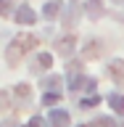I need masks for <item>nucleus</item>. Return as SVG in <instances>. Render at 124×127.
Masks as SVG:
<instances>
[{
    "label": "nucleus",
    "mask_w": 124,
    "mask_h": 127,
    "mask_svg": "<svg viewBox=\"0 0 124 127\" xmlns=\"http://www.w3.org/2000/svg\"><path fill=\"white\" fill-rule=\"evenodd\" d=\"M34 45H37V37H34V34H19V37H16L13 42L5 48V58L13 64L19 56H24L29 48H34Z\"/></svg>",
    "instance_id": "obj_1"
},
{
    "label": "nucleus",
    "mask_w": 124,
    "mask_h": 127,
    "mask_svg": "<svg viewBox=\"0 0 124 127\" xmlns=\"http://www.w3.org/2000/svg\"><path fill=\"white\" fill-rule=\"evenodd\" d=\"M69 90H95V79L85 74H71L69 77Z\"/></svg>",
    "instance_id": "obj_2"
},
{
    "label": "nucleus",
    "mask_w": 124,
    "mask_h": 127,
    "mask_svg": "<svg viewBox=\"0 0 124 127\" xmlns=\"http://www.w3.org/2000/svg\"><path fill=\"white\" fill-rule=\"evenodd\" d=\"M106 71H108V77L114 79L116 85H124V61H122V58H114V61H108Z\"/></svg>",
    "instance_id": "obj_3"
},
{
    "label": "nucleus",
    "mask_w": 124,
    "mask_h": 127,
    "mask_svg": "<svg viewBox=\"0 0 124 127\" xmlns=\"http://www.w3.org/2000/svg\"><path fill=\"white\" fill-rule=\"evenodd\" d=\"M16 21H19V24H24V27H29V24H34V21H37V13H34V11H32L26 3H24V5H19V8H16Z\"/></svg>",
    "instance_id": "obj_4"
},
{
    "label": "nucleus",
    "mask_w": 124,
    "mask_h": 127,
    "mask_svg": "<svg viewBox=\"0 0 124 127\" xmlns=\"http://www.w3.org/2000/svg\"><path fill=\"white\" fill-rule=\"evenodd\" d=\"M85 16L93 19V21H98L103 16V0H87L85 3Z\"/></svg>",
    "instance_id": "obj_5"
},
{
    "label": "nucleus",
    "mask_w": 124,
    "mask_h": 127,
    "mask_svg": "<svg viewBox=\"0 0 124 127\" xmlns=\"http://www.w3.org/2000/svg\"><path fill=\"white\" fill-rule=\"evenodd\" d=\"M61 8H63V0H50V3H45V5H42V19L53 21L55 16L61 13Z\"/></svg>",
    "instance_id": "obj_6"
},
{
    "label": "nucleus",
    "mask_w": 124,
    "mask_h": 127,
    "mask_svg": "<svg viewBox=\"0 0 124 127\" xmlns=\"http://www.w3.org/2000/svg\"><path fill=\"white\" fill-rule=\"evenodd\" d=\"M50 122H53V127H69V111H63V109H53L50 111Z\"/></svg>",
    "instance_id": "obj_7"
},
{
    "label": "nucleus",
    "mask_w": 124,
    "mask_h": 127,
    "mask_svg": "<svg viewBox=\"0 0 124 127\" xmlns=\"http://www.w3.org/2000/svg\"><path fill=\"white\" fill-rule=\"evenodd\" d=\"M55 50H58L61 56H71V50H74V37H71V34L61 37L58 42H55Z\"/></svg>",
    "instance_id": "obj_8"
},
{
    "label": "nucleus",
    "mask_w": 124,
    "mask_h": 127,
    "mask_svg": "<svg viewBox=\"0 0 124 127\" xmlns=\"http://www.w3.org/2000/svg\"><path fill=\"white\" fill-rule=\"evenodd\" d=\"M61 82H63V77H45L42 79V87H45L48 93H61Z\"/></svg>",
    "instance_id": "obj_9"
},
{
    "label": "nucleus",
    "mask_w": 124,
    "mask_h": 127,
    "mask_svg": "<svg viewBox=\"0 0 124 127\" xmlns=\"http://www.w3.org/2000/svg\"><path fill=\"white\" fill-rule=\"evenodd\" d=\"M106 101H108V106L116 111V114H124V95L122 93H111Z\"/></svg>",
    "instance_id": "obj_10"
},
{
    "label": "nucleus",
    "mask_w": 124,
    "mask_h": 127,
    "mask_svg": "<svg viewBox=\"0 0 124 127\" xmlns=\"http://www.w3.org/2000/svg\"><path fill=\"white\" fill-rule=\"evenodd\" d=\"M103 45H106V42H100V40H90V45H85V50H82L85 58H95V56L103 50Z\"/></svg>",
    "instance_id": "obj_11"
},
{
    "label": "nucleus",
    "mask_w": 124,
    "mask_h": 127,
    "mask_svg": "<svg viewBox=\"0 0 124 127\" xmlns=\"http://www.w3.org/2000/svg\"><path fill=\"white\" fill-rule=\"evenodd\" d=\"M50 64H53V56H50V53H37V58H34V66H32V69H34V71L50 69Z\"/></svg>",
    "instance_id": "obj_12"
},
{
    "label": "nucleus",
    "mask_w": 124,
    "mask_h": 127,
    "mask_svg": "<svg viewBox=\"0 0 124 127\" xmlns=\"http://www.w3.org/2000/svg\"><path fill=\"white\" fill-rule=\"evenodd\" d=\"M13 93H16V98H19V101H24V103H26V101L32 98L29 85H24V82H21V85H16V90H13Z\"/></svg>",
    "instance_id": "obj_13"
},
{
    "label": "nucleus",
    "mask_w": 124,
    "mask_h": 127,
    "mask_svg": "<svg viewBox=\"0 0 124 127\" xmlns=\"http://www.w3.org/2000/svg\"><path fill=\"white\" fill-rule=\"evenodd\" d=\"M93 127H119V125H116V119H111V117H98L93 122Z\"/></svg>",
    "instance_id": "obj_14"
},
{
    "label": "nucleus",
    "mask_w": 124,
    "mask_h": 127,
    "mask_svg": "<svg viewBox=\"0 0 124 127\" xmlns=\"http://www.w3.org/2000/svg\"><path fill=\"white\" fill-rule=\"evenodd\" d=\"M77 13H79V8H77V5H69V8H66V24H74Z\"/></svg>",
    "instance_id": "obj_15"
},
{
    "label": "nucleus",
    "mask_w": 124,
    "mask_h": 127,
    "mask_svg": "<svg viewBox=\"0 0 124 127\" xmlns=\"http://www.w3.org/2000/svg\"><path fill=\"white\" fill-rule=\"evenodd\" d=\"M95 103H98V95H90V98H82V101H79V106H82V109H93Z\"/></svg>",
    "instance_id": "obj_16"
},
{
    "label": "nucleus",
    "mask_w": 124,
    "mask_h": 127,
    "mask_svg": "<svg viewBox=\"0 0 124 127\" xmlns=\"http://www.w3.org/2000/svg\"><path fill=\"white\" fill-rule=\"evenodd\" d=\"M58 101V95L55 93H48V95H42V103H45V106H50V103H55Z\"/></svg>",
    "instance_id": "obj_17"
},
{
    "label": "nucleus",
    "mask_w": 124,
    "mask_h": 127,
    "mask_svg": "<svg viewBox=\"0 0 124 127\" xmlns=\"http://www.w3.org/2000/svg\"><path fill=\"white\" fill-rule=\"evenodd\" d=\"M29 127H42V119H40V117H34V119L29 122Z\"/></svg>",
    "instance_id": "obj_18"
},
{
    "label": "nucleus",
    "mask_w": 124,
    "mask_h": 127,
    "mask_svg": "<svg viewBox=\"0 0 124 127\" xmlns=\"http://www.w3.org/2000/svg\"><path fill=\"white\" fill-rule=\"evenodd\" d=\"M3 13H11V0H3Z\"/></svg>",
    "instance_id": "obj_19"
},
{
    "label": "nucleus",
    "mask_w": 124,
    "mask_h": 127,
    "mask_svg": "<svg viewBox=\"0 0 124 127\" xmlns=\"http://www.w3.org/2000/svg\"><path fill=\"white\" fill-rule=\"evenodd\" d=\"M82 127H85V125H82Z\"/></svg>",
    "instance_id": "obj_20"
},
{
    "label": "nucleus",
    "mask_w": 124,
    "mask_h": 127,
    "mask_svg": "<svg viewBox=\"0 0 124 127\" xmlns=\"http://www.w3.org/2000/svg\"><path fill=\"white\" fill-rule=\"evenodd\" d=\"M26 127H29V125H26Z\"/></svg>",
    "instance_id": "obj_21"
}]
</instances>
